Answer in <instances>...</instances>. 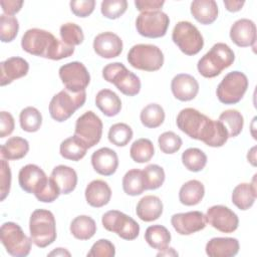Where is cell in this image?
Returning <instances> with one entry per match:
<instances>
[{
	"label": "cell",
	"instance_id": "obj_9",
	"mask_svg": "<svg viewBox=\"0 0 257 257\" xmlns=\"http://www.w3.org/2000/svg\"><path fill=\"white\" fill-rule=\"evenodd\" d=\"M248 78L245 73L235 70L227 73L218 84L216 94L220 102L224 104L238 103L248 88Z\"/></svg>",
	"mask_w": 257,
	"mask_h": 257
},
{
	"label": "cell",
	"instance_id": "obj_48",
	"mask_svg": "<svg viewBox=\"0 0 257 257\" xmlns=\"http://www.w3.org/2000/svg\"><path fill=\"white\" fill-rule=\"evenodd\" d=\"M114 255L115 247L107 239L97 240L87 253L88 257H113Z\"/></svg>",
	"mask_w": 257,
	"mask_h": 257
},
{
	"label": "cell",
	"instance_id": "obj_39",
	"mask_svg": "<svg viewBox=\"0 0 257 257\" xmlns=\"http://www.w3.org/2000/svg\"><path fill=\"white\" fill-rule=\"evenodd\" d=\"M182 163L190 172H200L207 165L206 154L198 148H189L182 154Z\"/></svg>",
	"mask_w": 257,
	"mask_h": 257
},
{
	"label": "cell",
	"instance_id": "obj_6",
	"mask_svg": "<svg viewBox=\"0 0 257 257\" xmlns=\"http://www.w3.org/2000/svg\"><path fill=\"white\" fill-rule=\"evenodd\" d=\"M102 77L124 95L134 96L141 90L140 77L130 71L121 62H112L102 68Z\"/></svg>",
	"mask_w": 257,
	"mask_h": 257
},
{
	"label": "cell",
	"instance_id": "obj_18",
	"mask_svg": "<svg viewBox=\"0 0 257 257\" xmlns=\"http://www.w3.org/2000/svg\"><path fill=\"white\" fill-rule=\"evenodd\" d=\"M47 179L44 171L34 164H28L22 167L18 174L20 188L29 194H35Z\"/></svg>",
	"mask_w": 257,
	"mask_h": 257
},
{
	"label": "cell",
	"instance_id": "obj_4",
	"mask_svg": "<svg viewBox=\"0 0 257 257\" xmlns=\"http://www.w3.org/2000/svg\"><path fill=\"white\" fill-rule=\"evenodd\" d=\"M30 238L34 245L45 248L52 244L57 237L54 215L49 210L36 209L29 220Z\"/></svg>",
	"mask_w": 257,
	"mask_h": 257
},
{
	"label": "cell",
	"instance_id": "obj_37",
	"mask_svg": "<svg viewBox=\"0 0 257 257\" xmlns=\"http://www.w3.org/2000/svg\"><path fill=\"white\" fill-rule=\"evenodd\" d=\"M140 119L144 126L148 128H156L164 122L165 110L158 103H150L142 109Z\"/></svg>",
	"mask_w": 257,
	"mask_h": 257
},
{
	"label": "cell",
	"instance_id": "obj_11",
	"mask_svg": "<svg viewBox=\"0 0 257 257\" xmlns=\"http://www.w3.org/2000/svg\"><path fill=\"white\" fill-rule=\"evenodd\" d=\"M101 223L105 230L115 233L123 240H135L140 234V225L138 222L117 210L105 212L102 215Z\"/></svg>",
	"mask_w": 257,
	"mask_h": 257
},
{
	"label": "cell",
	"instance_id": "obj_7",
	"mask_svg": "<svg viewBox=\"0 0 257 257\" xmlns=\"http://www.w3.org/2000/svg\"><path fill=\"white\" fill-rule=\"evenodd\" d=\"M164 53L154 44H136L127 52L128 63L144 71H157L164 64Z\"/></svg>",
	"mask_w": 257,
	"mask_h": 257
},
{
	"label": "cell",
	"instance_id": "obj_45",
	"mask_svg": "<svg viewBox=\"0 0 257 257\" xmlns=\"http://www.w3.org/2000/svg\"><path fill=\"white\" fill-rule=\"evenodd\" d=\"M127 9L126 0H103L100 4L101 14L107 19L119 18Z\"/></svg>",
	"mask_w": 257,
	"mask_h": 257
},
{
	"label": "cell",
	"instance_id": "obj_36",
	"mask_svg": "<svg viewBox=\"0 0 257 257\" xmlns=\"http://www.w3.org/2000/svg\"><path fill=\"white\" fill-rule=\"evenodd\" d=\"M155 155V148L151 140L139 139L135 141L130 149V156L132 160L139 164L149 162Z\"/></svg>",
	"mask_w": 257,
	"mask_h": 257
},
{
	"label": "cell",
	"instance_id": "obj_46",
	"mask_svg": "<svg viewBox=\"0 0 257 257\" xmlns=\"http://www.w3.org/2000/svg\"><path fill=\"white\" fill-rule=\"evenodd\" d=\"M160 150L167 155L177 153L182 145L183 141L180 136L175 134L174 132H165L158 139Z\"/></svg>",
	"mask_w": 257,
	"mask_h": 257
},
{
	"label": "cell",
	"instance_id": "obj_2",
	"mask_svg": "<svg viewBox=\"0 0 257 257\" xmlns=\"http://www.w3.org/2000/svg\"><path fill=\"white\" fill-rule=\"evenodd\" d=\"M21 47L29 54L51 60H60L74 53L73 46L65 44L51 32L40 28L26 30L21 38Z\"/></svg>",
	"mask_w": 257,
	"mask_h": 257
},
{
	"label": "cell",
	"instance_id": "obj_21",
	"mask_svg": "<svg viewBox=\"0 0 257 257\" xmlns=\"http://www.w3.org/2000/svg\"><path fill=\"white\" fill-rule=\"evenodd\" d=\"M28 62L19 56H13L0 63V85L10 84L14 80L25 76L28 73Z\"/></svg>",
	"mask_w": 257,
	"mask_h": 257
},
{
	"label": "cell",
	"instance_id": "obj_26",
	"mask_svg": "<svg viewBox=\"0 0 257 257\" xmlns=\"http://www.w3.org/2000/svg\"><path fill=\"white\" fill-rule=\"evenodd\" d=\"M164 205L161 199L154 195L143 197L137 204V216L144 222H153L158 220L163 214Z\"/></svg>",
	"mask_w": 257,
	"mask_h": 257
},
{
	"label": "cell",
	"instance_id": "obj_41",
	"mask_svg": "<svg viewBox=\"0 0 257 257\" xmlns=\"http://www.w3.org/2000/svg\"><path fill=\"white\" fill-rule=\"evenodd\" d=\"M133 135V130L128 124L124 122H117L109 127L107 138L112 145L116 147H124L131 142Z\"/></svg>",
	"mask_w": 257,
	"mask_h": 257
},
{
	"label": "cell",
	"instance_id": "obj_54",
	"mask_svg": "<svg viewBox=\"0 0 257 257\" xmlns=\"http://www.w3.org/2000/svg\"><path fill=\"white\" fill-rule=\"evenodd\" d=\"M245 2L240 0H224V5L229 12H238L242 9Z\"/></svg>",
	"mask_w": 257,
	"mask_h": 257
},
{
	"label": "cell",
	"instance_id": "obj_53",
	"mask_svg": "<svg viewBox=\"0 0 257 257\" xmlns=\"http://www.w3.org/2000/svg\"><path fill=\"white\" fill-rule=\"evenodd\" d=\"M23 1H16V0H1L0 5L2 7V10L4 14L13 16L14 14L18 13L22 6H23Z\"/></svg>",
	"mask_w": 257,
	"mask_h": 257
},
{
	"label": "cell",
	"instance_id": "obj_55",
	"mask_svg": "<svg viewBox=\"0 0 257 257\" xmlns=\"http://www.w3.org/2000/svg\"><path fill=\"white\" fill-rule=\"evenodd\" d=\"M247 160L252 166H256V147H253L247 154Z\"/></svg>",
	"mask_w": 257,
	"mask_h": 257
},
{
	"label": "cell",
	"instance_id": "obj_35",
	"mask_svg": "<svg viewBox=\"0 0 257 257\" xmlns=\"http://www.w3.org/2000/svg\"><path fill=\"white\" fill-rule=\"evenodd\" d=\"M123 192L128 196H139L146 191L143 171L132 169L127 171L122 178Z\"/></svg>",
	"mask_w": 257,
	"mask_h": 257
},
{
	"label": "cell",
	"instance_id": "obj_51",
	"mask_svg": "<svg viewBox=\"0 0 257 257\" xmlns=\"http://www.w3.org/2000/svg\"><path fill=\"white\" fill-rule=\"evenodd\" d=\"M15 127V121L12 114L8 111L0 112V138L11 135Z\"/></svg>",
	"mask_w": 257,
	"mask_h": 257
},
{
	"label": "cell",
	"instance_id": "obj_16",
	"mask_svg": "<svg viewBox=\"0 0 257 257\" xmlns=\"http://www.w3.org/2000/svg\"><path fill=\"white\" fill-rule=\"evenodd\" d=\"M207 217L200 211H190L174 214L171 224L180 235H191L203 230L207 226Z\"/></svg>",
	"mask_w": 257,
	"mask_h": 257
},
{
	"label": "cell",
	"instance_id": "obj_50",
	"mask_svg": "<svg viewBox=\"0 0 257 257\" xmlns=\"http://www.w3.org/2000/svg\"><path fill=\"white\" fill-rule=\"evenodd\" d=\"M70 10L71 12L80 18H85L89 16L95 7L94 0H73L70 1Z\"/></svg>",
	"mask_w": 257,
	"mask_h": 257
},
{
	"label": "cell",
	"instance_id": "obj_40",
	"mask_svg": "<svg viewBox=\"0 0 257 257\" xmlns=\"http://www.w3.org/2000/svg\"><path fill=\"white\" fill-rule=\"evenodd\" d=\"M19 122L24 132L35 133L42 124V115L36 107L27 106L21 110L19 114Z\"/></svg>",
	"mask_w": 257,
	"mask_h": 257
},
{
	"label": "cell",
	"instance_id": "obj_52",
	"mask_svg": "<svg viewBox=\"0 0 257 257\" xmlns=\"http://www.w3.org/2000/svg\"><path fill=\"white\" fill-rule=\"evenodd\" d=\"M165 1L161 0H136L135 5L140 12L161 11Z\"/></svg>",
	"mask_w": 257,
	"mask_h": 257
},
{
	"label": "cell",
	"instance_id": "obj_34",
	"mask_svg": "<svg viewBox=\"0 0 257 257\" xmlns=\"http://www.w3.org/2000/svg\"><path fill=\"white\" fill-rule=\"evenodd\" d=\"M145 240L154 249L159 251L167 248L171 242V233L163 225H153L147 228Z\"/></svg>",
	"mask_w": 257,
	"mask_h": 257
},
{
	"label": "cell",
	"instance_id": "obj_20",
	"mask_svg": "<svg viewBox=\"0 0 257 257\" xmlns=\"http://www.w3.org/2000/svg\"><path fill=\"white\" fill-rule=\"evenodd\" d=\"M230 38L239 47H254L256 42V25L247 18L235 21L230 28Z\"/></svg>",
	"mask_w": 257,
	"mask_h": 257
},
{
	"label": "cell",
	"instance_id": "obj_1",
	"mask_svg": "<svg viewBox=\"0 0 257 257\" xmlns=\"http://www.w3.org/2000/svg\"><path fill=\"white\" fill-rule=\"evenodd\" d=\"M176 123L188 137L212 148L224 146L229 139L228 132L220 120H214L193 107L183 108L177 115Z\"/></svg>",
	"mask_w": 257,
	"mask_h": 257
},
{
	"label": "cell",
	"instance_id": "obj_44",
	"mask_svg": "<svg viewBox=\"0 0 257 257\" xmlns=\"http://www.w3.org/2000/svg\"><path fill=\"white\" fill-rule=\"evenodd\" d=\"M19 30V22L16 17L6 14L0 15V39L7 43L13 41Z\"/></svg>",
	"mask_w": 257,
	"mask_h": 257
},
{
	"label": "cell",
	"instance_id": "obj_56",
	"mask_svg": "<svg viewBox=\"0 0 257 257\" xmlns=\"http://www.w3.org/2000/svg\"><path fill=\"white\" fill-rule=\"evenodd\" d=\"M48 255L49 256H70V253L64 248H56L55 250L51 251Z\"/></svg>",
	"mask_w": 257,
	"mask_h": 257
},
{
	"label": "cell",
	"instance_id": "obj_47",
	"mask_svg": "<svg viewBox=\"0 0 257 257\" xmlns=\"http://www.w3.org/2000/svg\"><path fill=\"white\" fill-rule=\"evenodd\" d=\"M60 194V190L55 182L51 178H48L41 188L34 194V196L40 202L52 203L59 197Z\"/></svg>",
	"mask_w": 257,
	"mask_h": 257
},
{
	"label": "cell",
	"instance_id": "obj_22",
	"mask_svg": "<svg viewBox=\"0 0 257 257\" xmlns=\"http://www.w3.org/2000/svg\"><path fill=\"white\" fill-rule=\"evenodd\" d=\"M93 170L101 176H111L118 167L117 154L109 148H100L91 155Z\"/></svg>",
	"mask_w": 257,
	"mask_h": 257
},
{
	"label": "cell",
	"instance_id": "obj_42",
	"mask_svg": "<svg viewBox=\"0 0 257 257\" xmlns=\"http://www.w3.org/2000/svg\"><path fill=\"white\" fill-rule=\"evenodd\" d=\"M145 187L146 190H157L159 189L165 182V171L164 169L156 164H152L147 166L143 170Z\"/></svg>",
	"mask_w": 257,
	"mask_h": 257
},
{
	"label": "cell",
	"instance_id": "obj_5",
	"mask_svg": "<svg viewBox=\"0 0 257 257\" xmlns=\"http://www.w3.org/2000/svg\"><path fill=\"white\" fill-rule=\"evenodd\" d=\"M85 100V90L71 92L67 89H62L54 94L49 102L48 109L50 116L58 122L65 121L84 104Z\"/></svg>",
	"mask_w": 257,
	"mask_h": 257
},
{
	"label": "cell",
	"instance_id": "obj_14",
	"mask_svg": "<svg viewBox=\"0 0 257 257\" xmlns=\"http://www.w3.org/2000/svg\"><path fill=\"white\" fill-rule=\"evenodd\" d=\"M102 121L99 116L92 110H87L76 119L74 136L81 139L89 149L99 143L102 136Z\"/></svg>",
	"mask_w": 257,
	"mask_h": 257
},
{
	"label": "cell",
	"instance_id": "obj_25",
	"mask_svg": "<svg viewBox=\"0 0 257 257\" xmlns=\"http://www.w3.org/2000/svg\"><path fill=\"white\" fill-rule=\"evenodd\" d=\"M256 197V174L251 183H241L237 185L232 192L233 204L242 211L250 209L254 205Z\"/></svg>",
	"mask_w": 257,
	"mask_h": 257
},
{
	"label": "cell",
	"instance_id": "obj_12",
	"mask_svg": "<svg viewBox=\"0 0 257 257\" xmlns=\"http://www.w3.org/2000/svg\"><path fill=\"white\" fill-rule=\"evenodd\" d=\"M170 24L169 16L161 11L141 12L136 19V28L140 35L147 38H160L166 35Z\"/></svg>",
	"mask_w": 257,
	"mask_h": 257
},
{
	"label": "cell",
	"instance_id": "obj_3",
	"mask_svg": "<svg viewBox=\"0 0 257 257\" xmlns=\"http://www.w3.org/2000/svg\"><path fill=\"white\" fill-rule=\"evenodd\" d=\"M234 60L235 54L230 46L226 43L218 42L199 59L197 68L203 77L213 78L231 66Z\"/></svg>",
	"mask_w": 257,
	"mask_h": 257
},
{
	"label": "cell",
	"instance_id": "obj_29",
	"mask_svg": "<svg viewBox=\"0 0 257 257\" xmlns=\"http://www.w3.org/2000/svg\"><path fill=\"white\" fill-rule=\"evenodd\" d=\"M95 104L99 110L106 116H114L121 109V100L112 90L103 88L95 95Z\"/></svg>",
	"mask_w": 257,
	"mask_h": 257
},
{
	"label": "cell",
	"instance_id": "obj_23",
	"mask_svg": "<svg viewBox=\"0 0 257 257\" xmlns=\"http://www.w3.org/2000/svg\"><path fill=\"white\" fill-rule=\"evenodd\" d=\"M240 244L232 237H215L206 244L205 251L210 257H233L238 254Z\"/></svg>",
	"mask_w": 257,
	"mask_h": 257
},
{
	"label": "cell",
	"instance_id": "obj_15",
	"mask_svg": "<svg viewBox=\"0 0 257 257\" xmlns=\"http://www.w3.org/2000/svg\"><path fill=\"white\" fill-rule=\"evenodd\" d=\"M207 222L222 233H233L239 226V218L235 212L224 205L210 207L206 213Z\"/></svg>",
	"mask_w": 257,
	"mask_h": 257
},
{
	"label": "cell",
	"instance_id": "obj_10",
	"mask_svg": "<svg viewBox=\"0 0 257 257\" xmlns=\"http://www.w3.org/2000/svg\"><path fill=\"white\" fill-rule=\"evenodd\" d=\"M172 39L186 55L198 54L204 46V38L199 29L189 21H179L172 32Z\"/></svg>",
	"mask_w": 257,
	"mask_h": 257
},
{
	"label": "cell",
	"instance_id": "obj_32",
	"mask_svg": "<svg viewBox=\"0 0 257 257\" xmlns=\"http://www.w3.org/2000/svg\"><path fill=\"white\" fill-rule=\"evenodd\" d=\"M29 151V143L21 137H12L1 146V157L7 161L20 160Z\"/></svg>",
	"mask_w": 257,
	"mask_h": 257
},
{
	"label": "cell",
	"instance_id": "obj_8",
	"mask_svg": "<svg viewBox=\"0 0 257 257\" xmlns=\"http://www.w3.org/2000/svg\"><path fill=\"white\" fill-rule=\"evenodd\" d=\"M1 243L7 253L13 257H25L31 251V238L25 235L22 228L14 222H5L0 229Z\"/></svg>",
	"mask_w": 257,
	"mask_h": 257
},
{
	"label": "cell",
	"instance_id": "obj_17",
	"mask_svg": "<svg viewBox=\"0 0 257 257\" xmlns=\"http://www.w3.org/2000/svg\"><path fill=\"white\" fill-rule=\"evenodd\" d=\"M122 40L113 32L106 31L97 34L93 39L94 52L106 59L117 57L122 51Z\"/></svg>",
	"mask_w": 257,
	"mask_h": 257
},
{
	"label": "cell",
	"instance_id": "obj_33",
	"mask_svg": "<svg viewBox=\"0 0 257 257\" xmlns=\"http://www.w3.org/2000/svg\"><path fill=\"white\" fill-rule=\"evenodd\" d=\"M69 230L74 238L78 240H88L96 233V224L91 217L79 215L71 221Z\"/></svg>",
	"mask_w": 257,
	"mask_h": 257
},
{
	"label": "cell",
	"instance_id": "obj_38",
	"mask_svg": "<svg viewBox=\"0 0 257 257\" xmlns=\"http://www.w3.org/2000/svg\"><path fill=\"white\" fill-rule=\"evenodd\" d=\"M228 132L229 138H235L241 134L244 125V118L237 109H227L219 115V119Z\"/></svg>",
	"mask_w": 257,
	"mask_h": 257
},
{
	"label": "cell",
	"instance_id": "obj_57",
	"mask_svg": "<svg viewBox=\"0 0 257 257\" xmlns=\"http://www.w3.org/2000/svg\"><path fill=\"white\" fill-rule=\"evenodd\" d=\"M164 255H166V256H178V253L174 250V248H165L164 250H161L158 254H157V256H164Z\"/></svg>",
	"mask_w": 257,
	"mask_h": 257
},
{
	"label": "cell",
	"instance_id": "obj_24",
	"mask_svg": "<svg viewBox=\"0 0 257 257\" xmlns=\"http://www.w3.org/2000/svg\"><path fill=\"white\" fill-rule=\"evenodd\" d=\"M87 204L93 208H101L108 204L111 198V189L102 180H93L85 188L84 192Z\"/></svg>",
	"mask_w": 257,
	"mask_h": 257
},
{
	"label": "cell",
	"instance_id": "obj_19",
	"mask_svg": "<svg viewBox=\"0 0 257 257\" xmlns=\"http://www.w3.org/2000/svg\"><path fill=\"white\" fill-rule=\"evenodd\" d=\"M199 82L191 74L179 73L171 81V90L173 95L181 101H190L194 99L199 92Z\"/></svg>",
	"mask_w": 257,
	"mask_h": 257
},
{
	"label": "cell",
	"instance_id": "obj_27",
	"mask_svg": "<svg viewBox=\"0 0 257 257\" xmlns=\"http://www.w3.org/2000/svg\"><path fill=\"white\" fill-rule=\"evenodd\" d=\"M191 14L201 24H212L218 17L219 9L214 0H195L191 3Z\"/></svg>",
	"mask_w": 257,
	"mask_h": 257
},
{
	"label": "cell",
	"instance_id": "obj_30",
	"mask_svg": "<svg viewBox=\"0 0 257 257\" xmlns=\"http://www.w3.org/2000/svg\"><path fill=\"white\" fill-rule=\"evenodd\" d=\"M205 187L198 180H190L182 185L179 191V200L185 206L198 205L204 198Z\"/></svg>",
	"mask_w": 257,
	"mask_h": 257
},
{
	"label": "cell",
	"instance_id": "obj_49",
	"mask_svg": "<svg viewBox=\"0 0 257 257\" xmlns=\"http://www.w3.org/2000/svg\"><path fill=\"white\" fill-rule=\"evenodd\" d=\"M11 187V170L5 159L0 161V200L4 201Z\"/></svg>",
	"mask_w": 257,
	"mask_h": 257
},
{
	"label": "cell",
	"instance_id": "obj_43",
	"mask_svg": "<svg viewBox=\"0 0 257 257\" xmlns=\"http://www.w3.org/2000/svg\"><path fill=\"white\" fill-rule=\"evenodd\" d=\"M59 34L61 40L69 45V46H76L83 42L84 34L80 26L73 22H67L60 26Z\"/></svg>",
	"mask_w": 257,
	"mask_h": 257
},
{
	"label": "cell",
	"instance_id": "obj_28",
	"mask_svg": "<svg viewBox=\"0 0 257 257\" xmlns=\"http://www.w3.org/2000/svg\"><path fill=\"white\" fill-rule=\"evenodd\" d=\"M50 178L55 182L60 190V193L64 195H67L74 191L77 185L76 172L74 171V169L65 165L56 166L52 170Z\"/></svg>",
	"mask_w": 257,
	"mask_h": 257
},
{
	"label": "cell",
	"instance_id": "obj_13",
	"mask_svg": "<svg viewBox=\"0 0 257 257\" xmlns=\"http://www.w3.org/2000/svg\"><path fill=\"white\" fill-rule=\"evenodd\" d=\"M59 77L65 89L71 92L85 90L90 82V74L82 62L72 61L60 66Z\"/></svg>",
	"mask_w": 257,
	"mask_h": 257
},
{
	"label": "cell",
	"instance_id": "obj_31",
	"mask_svg": "<svg viewBox=\"0 0 257 257\" xmlns=\"http://www.w3.org/2000/svg\"><path fill=\"white\" fill-rule=\"evenodd\" d=\"M87 149L86 144L81 139L73 136L61 142L59 146V153L64 159L77 162L84 158Z\"/></svg>",
	"mask_w": 257,
	"mask_h": 257
}]
</instances>
